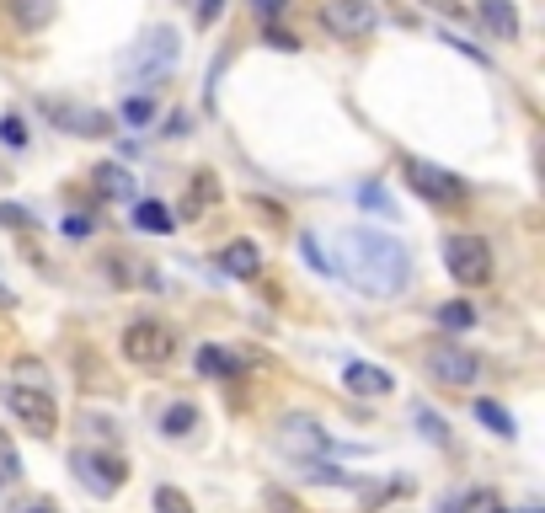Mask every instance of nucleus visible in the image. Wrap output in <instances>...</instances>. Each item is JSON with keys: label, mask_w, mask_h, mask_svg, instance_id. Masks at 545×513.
<instances>
[{"label": "nucleus", "mask_w": 545, "mask_h": 513, "mask_svg": "<svg viewBox=\"0 0 545 513\" xmlns=\"http://www.w3.org/2000/svg\"><path fill=\"white\" fill-rule=\"evenodd\" d=\"M332 268L348 278L353 289L375 294V300H391V294L407 289L412 257H407V246H401L396 236H380V230H342Z\"/></svg>", "instance_id": "1"}, {"label": "nucleus", "mask_w": 545, "mask_h": 513, "mask_svg": "<svg viewBox=\"0 0 545 513\" xmlns=\"http://www.w3.org/2000/svg\"><path fill=\"white\" fill-rule=\"evenodd\" d=\"M177 54L182 49H177V33H171V27H161V33H145L129 54H123V75H129L134 86H155L161 75L177 70Z\"/></svg>", "instance_id": "2"}, {"label": "nucleus", "mask_w": 545, "mask_h": 513, "mask_svg": "<svg viewBox=\"0 0 545 513\" xmlns=\"http://www.w3.org/2000/svg\"><path fill=\"white\" fill-rule=\"evenodd\" d=\"M444 268L455 273L460 289L492 284V246L481 241V236H449L444 241Z\"/></svg>", "instance_id": "3"}, {"label": "nucleus", "mask_w": 545, "mask_h": 513, "mask_svg": "<svg viewBox=\"0 0 545 513\" xmlns=\"http://www.w3.org/2000/svg\"><path fill=\"white\" fill-rule=\"evenodd\" d=\"M401 171H407V188L417 198H428V204H439V209L465 204V182L455 177V171H444V166H433V161H417V155Z\"/></svg>", "instance_id": "4"}, {"label": "nucleus", "mask_w": 545, "mask_h": 513, "mask_svg": "<svg viewBox=\"0 0 545 513\" xmlns=\"http://www.w3.org/2000/svg\"><path fill=\"white\" fill-rule=\"evenodd\" d=\"M171 353H177V342L161 321H129L123 326V359L139 364V369H161Z\"/></svg>", "instance_id": "5"}, {"label": "nucleus", "mask_w": 545, "mask_h": 513, "mask_svg": "<svg viewBox=\"0 0 545 513\" xmlns=\"http://www.w3.org/2000/svg\"><path fill=\"white\" fill-rule=\"evenodd\" d=\"M375 22H380V11H375V0H321V27L332 38H369L375 33Z\"/></svg>", "instance_id": "6"}, {"label": "nucleus", "mask_w": 545, "mask_h": 513, "mask_svg": "<svg viewBox=\"0 0 545 513\" xmlns=\"http://www.w3.org/2000/svg\"><path fill=\"white\" fill-rule=\"evenodd\" d=\"M6 407L22 417V428L33 433V439H54V428H59V412H54V401L49 391H33V385H6Z\"/></svg>", "instance_id": "7"}, {"label": "nucleus", "mask_w": 545, "mask_h": 513, "mask_svg": "<svg viewBox=\"0 0 545 513\" xmlns=\"http://www.w3.org/2000/svg\"><path fill=\"white\" fill-rule=\"evenodd\" d=\"M428 375L449 385V391H465V385H476L481 375V364H476V353L471 348H460V342H433V353H428Z\"/></svg>", "instance_id": "8"}, {"label": "nucleus", "mask_w": 545, "mask_h": 513, "mask_svg": "<svg viewBox=\"0 0 545 513\" xmlns=\"http://www.w3.org/2000/svg\"><path fill=\"white\" fill-rule=\"evenodd\" d=\"M70 465H75V476H81V487L97 492V497H113L123 481H129L123 460H118V455H97V449H75Z\"/></svg>", "instance_id": "9"}, {"label": "nucleus", "mask_w": 545, "mask_h": 513, "mask_svg": "<svg viewBox=\"0 0 545 513\" xmlns=\"http://www.w3.org/2000/svg\"><path fill=\"white\" fill-rule=\"evenodd\" d=\"M43 118L59 123L65 134H86V139H102V134H113V118L97 113V107H81V102H59V97H43Z\"/></svg>", "instance_id": "10"}, {"label": "nucleus", "mask_w": 545, "mask_h": 513, "mask_svg": "<svg viewBox=\"0 0 545 513\" xmlns=\"http://www.w3.org/2000/svg\"><path fill=\"white\" fill-rule=\"evenodd\" d=\"M278 444H284L289 455H305V460L326 455V433H321L316 423H310V417H289L284 433H278Z\"/></svg>", "instance_id": "11"}, {"label": "nucleus", "mask_w": 545, "mask_h": 513, "mask_svg": "<svg viewBox=\"0 0 545 513\" xmlns=\"http://www.w3.org/2000/svg\"><path fill=\"white\" fill-rule=\"evenodd\" d=\"M91 188H97V198H107V204H129L134 198V171L118 166V161H102L97 171H91Z\"/></svg>", "instance_id": "12"}, {"label": "nucleus", "mask_w": 545, "mask_h": 513, "mask_svg": "<svg viewBox=\"0 0 545 513\" xmlns=\"http://www.w3.org/2000/svg\"><path fill=\"white\" fill-rule=\"evenodd\" d=\"M342 385H348L353 396H391V369H380V364H348L342 369Z\"/></svg>", "instance_id": "13"}, {"label": "nucleus", "mask_w": 545, "mask_h": 513, "mask_svg": "<svg viewBox=\"0 0 545 513\" xmlns=\"http://www.w3.org/2000/svg\"><path fill=\"white\" fill-rule=\"evenodd\" d=\"M476 11H481V22H487L492 38H503V43L519 38V11H513V0H476Z\"/></svg>", "instance_id": "14"}, {"label": "nucleus", "mask_w": 545, "mask_h": 513, "mask_svg": "<svg viewBox=\"0 0 545 513\" xmlns=\"http://www.w3.org/2000/svg\"><path fill=\"white\" fill-rule=\"evenodd\" d=\"M198 375H209V380H241L246 375V359H236V353H225V348H198Z\"/></svg>", "instance_id": "15"}, {"label": "nucleus", "mask_w": 545, "mask_h": 513, "mask_svg": "<svg viewBox=\"0 0 545 513\" xmlns=\"http://www.w3.org/2000/svg\"><path fill=\"white\" fill-rule=\"evenodd\" d=\"M220 268L230 273V278H257L262 273V252L252 241H230L225 252H220Z\"/></svg>", "instance_id": "16"}, {"label": "nucleus", "mask_w": 545, "mask_h": 513, "mask_svg": "<svg viewBox=\"0 0 545 513\" xmlns=\"http://www.w3.org/2000/svg\"><path fill=\"white\" fill-rule=\"evenodd\" d=\"M6 6H11V22H17L22 33H38V27L54 22L59 0H6Z\"/></svg>", "instance_id": "17"}, {"label": "nucleus", "mask_w": 545, "mask_h": 513, "mask_svg": "<svg viewBox=\"0 0 545 513\" xmlns=\"http://www.w3.org/2000/svg\"><path fill=\"white\" fill-rule=\"evenodd\" d=\"M134 225L145 230V236H171V230H177V214L166 204H155V198H145V204L134 209Z\"/></svg>", "instance_id": "18"}, {"label": "nucleus", "mask_w": 545, "mask_h": 513, "mask_svg": "<svg viewBox=\"0 0 545 513\" xmlns=\"http://www.w3.org/2000/svg\"><path fill=\"white\" fill-rule=\"evenodd\" d=\"M209 204H220V177H214V171H198L193 188H188V204H182V214L193 220V214L209 209Z\"/></svg>", "instance_id": "19"}, {"label": "nucleus", "mask_w": 545, "mask_h": 513, "mask_svg": "<svg viewBox=\"0 0 545 513\" xmlns=\"http://www.w3.org/2000/svg\"><path fill=\"white\" fill-rule=\"evenodd\" d=\"M193 428H198V407H193V401H177V407H166V417H161V433H166V439H188Z\"/></svg>", "instance_id": "20"}, {"label": "nucleus", "mask_w": 545, "mask_h": 513, "mask_svg": "<svg viewBox=\"0 0 545 513\" xmlns=\"http://www.w3.org/2000/svg\"><path fill=\"white\" fill-rule=\"evenodd\" d=\"M471 321H476V305H471V300H449V305H439V326H444V332H465Z\"/></svg>", "instance_id": "21"}, {"label": "nucleus", "mask_w": 545, "mask_h": 513, "mask_svg": "<svg viewBox=\"0 0 545 513\" xmlns=\"http://www.w3.org/2000/svg\"><path fill=\"white\" fill-rule=\"evenodd\" d=\"M476 417L487 423L492 433H503V439H513V412L497 407V401H476Z\"/></svg>", "instance_id": "22"}, {"label": "nucleus", "mask_w": 545, "mask_h": 513, "mask_svg": "<svg viewBox=\"0 0 545 513\" xmlns=\"http://www.w3.org/2000/svg\"><path fill=\"white\" fill-rule=\"evenodd\" d=\"M412 423L423 428V439H428V444H449V428H444V417L433 412V407H412Z\"/></svg>", "instance_id": "23"}, {"label": "nucleus", "mask_w": 545, "mask_h": 513, "mask_svg": "<svg viewBox=\"0 0 545 513\" xmlns=\"http://www.w3.org/2000/svg\"><path fill=\"white\" fill-rule=\"evenodd\" d=\"M460 513H508V508H503V497H497L492 487H476V492L460 497Z\"/></svg>", "instance_id": "24"}, {"label": "nucleus", "mask_w": 545, "mask_h": 513, "mask_svg": "<svg viewBox=\"0 0 545 513\" xmlns=\"http://www.w3.org/2000/svg\"><path fill=\"white\" fill-rule=\"evenodd\" d=\"M155 513H193V497L177 487H155Z\"/></svg>", "instance_id": "25"}, {"label": "nucleus", "mask_w": 545, "mask_h": 513, "mask_svg": "<svg viewBox=\"0 0 545 513\" xmlns=\"http://www.w3.org/2000/svg\"><path fill=\"white\" fill-rule=\"evenodd\" d=\"M118 118H123V123H134V129H145V123H155V102H150V97H129Z\"/></svg>", "instance_id": "26"}, {"label": "nucleus", "mask_w": 545, "mask_h": 513, "mask_svg": "<svg viewBox=\"0 0 545 513\" xmlns=\"http://www.w3.org/2000/svg\"><path fill=\"white\" fill-rule=\"evenodd\" d=\"M17 385H33V391H49V369L33 359H17Z\"/></svg>", "instance_id": "27"}, {"label": "nucleus", "mask_w": 545, "mask_h": 513, "mask_svg": "<svg viewBox=\"0 0 545 513\" xmlns=\"http://www.w3.org/2000/svg\"><path fill=\"white\" fill-rule=\"evenodd\" d=\"M0 139H6L11 150H22V145H27V123H22L17 113H11V118H0Z\"/></svg>", "instance_id": "28"}, {"label": "nucleus", "mask_w": 545, "mask_h": 513, "mask_svg": "<svg viewBox=\"0 0 545 513\" xmlns=\"http://www.w3.org/2000/svg\"><path fill=\"white\" fill-rule=\"evenodd\" d=\"M220 11H225V0H198V6H193V22H198V27H214V22H220Z\"/></svg>", "instance_id": "29"}, {"label": "nucleus", "mask_w": 545, "mask_h": 513, "mask_svg": "<svg viewBox=\"0 0 545 513\" xmlns=\"http://www.w3.org/2000/svg\"><path fill=\"white\" fill-rule=\"evenodd\" d=\"M262 38H268V49H278V54H294V49H300V38L284 33V27H268Z\"/></svg>", "instance_id": "30"}, {"label": "nucleus", "mask_w": 545, "mask_h": 513, "mask_svg": "<svg viewBox=\"0 0 545 513\" xmlns=\"http://www.w3.org/2000/svg\"><path fill=\"white\" fill-rule=\"evenodd\" d=\"M0 225H11V230H27V225H33V214H27L22 204H0Z\"/></svg>", "instance_id": "31"}, {"label": "nucleus", "mask_w": 545, "mask_h": 513, "mask_svg": "<svg viewBox=\"0 0 545 513\" xmlns=\"http://www.w3.org/2000/svg\"><path fill=\"white\" fill-rule=\"evenodd\" d=\"M300 246H305V257H310V268H316V273H332V257H321V246H316V236H305Z\"/></svg>", "instance_id": "32"}, {"label": "nucleus", "mask_w": 545, "mask_h": 513, "mask_svg": "<svg viewBox=\"0 0 545 513\" xmlns=\"http://www.w3.org/2000/svg\"><path fill=\"white\" fill-rule=\"evenodd\" d=\"M358 198H364V209H380V214H396V209H391V198H385L380 188H358Z\"/></svg>", "instance_id": "33"}, {"label": "nucleus", "mask_w": 545, "mask_h": 513, "mask_svg": "<svg viewBox=\"0 0 545 513\" xmlns=\"http://www.w3.org/2000/svg\"><path fill=\"white\" fill-rule=\"evenodd\" d=\"M284 6H289V0H252V11H257V17H268V22H273Z\"/></svg>", "instance_id": "34"}, {"label": "nucleus", "mask_w": 545, "mask_h": 513, "mask_svg": "<svg viewBox=\"0 0 545 513\" xmlns=\"http://www.w3.org/2000/svg\"><path fill=\"white\" fill-rule=\"evenodd\" d=\"M65 236H91V220H86V214H70V220H65Z\"/></svg>", "instance_id": "35"}, {"label": "nucleus", "mask_w": 545, "mask_h": 513, "mask_svg": "<svg viewBox=\"0 0 545 513\" xmlns=\"http://www.w3.org/2000/svg\"><path fill=\"white\" fill-rule=\"evenodd\" d=\"M423 6H433V11H444V17H460V6H455V0H423Z\"/></svg>", "instance_id": "36"}, {"label": "nucleus", "mask_w": 545, "mask_h": 513, "mask_svg": "<svg viewBox=\"0 0 545 513\" xmlns=\"http://www.w3.org/2000/svg\"><path fill=\"white\" fill-rule=\"evenodd\" d=\"M11 305H17V294H11L6 284H0V310H11Z\"/></svg>", "instance_id": "37"}, {"label": "nucleus", "mask_w": 545, "mask_h": 513, "mask_svg": "<svg viewBox=\"0 0 545 513\" xmlns=\"http://www.w3.org/2000/svg\"><path fill=\"white\" fill-rule=\"evenodd\" d=\"M22 513H54L49 503H33V508H22Z\"/></svg>", "instance_id": "38"}]
</instances>
